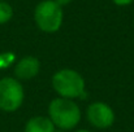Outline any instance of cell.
I'll return each mask as SVG.
<instances>
[{
    "mask_svg": "<svg viewBox=\"0 0 134 132\" xmlns=\"http://www.w3.org/2000/svg\"><path fill=\"white\" fill-rule=\"evenodd\" d=\"M48 118L60 131L74 130L82 118L80 105L74 100L56 97L48 104Z\"/></svg>",
    "mask_w": 134,
    "mask_h": 132,
    "instance_id": "1",
    "label": "cell"
},
{
    "mask_svg": "<svg viewBox=\"0 0 134 132\" xmlns=\"http://www.w3.org/2000/svg\"><path fill=\"white\" fill-rule=\"evenodd\" d=\"M51 86L57 97L77 100L86 92L85 78L74 69H60L51 78Z\"/></svg>",
    "mask_w": 134,
    "mask_h": 132,
    "instance_id": "2",
    "label": "cell"
},
{
    "mask_svg": "<svg viewBox=\"0 0 134 132\" xmlns=\"http://www.w3.org/2000/svg\"><path fill=\"white\" fill-rule=\"evenodd\" d=\"M34 22L42 33L55 34L63 26L64 10L53 0H42L35 5Z\"/></svg>",
    "mask_w": 134,
    "mask_h": 132,
    "instance_id": "3",
    "label": "cell"
},
{
    "mask_svg": "<svg viewBox=\"0 0 134 132\" xmlns=\"http://www.w3.org/2000/svg\"><path fill=\"white\" fill-rule=\"evenodd\" d=\"M25 100V89L22 83L14 77H4L0 79V110L14 113Z\"/></svg>",
    "mask_w": 134,
    "mask_h": 132,
    "instance_id": "4",
    "label": "cell"
},
{
    "mask_svg": "<svg viewBox=\"0 0 134 132\" xmlns=\"http://www.w3.org/2000/svg\"><path fill=\"white\" fill-rule=\"evenodd\" d=\"M115 118L113 109L103 101H94L86 109V119L96 130H107L112 127Z\"/></svg>",
    "mask_w": 134,
    "mask_h": 132,
    "instance_id": "5",
    "label": "cell"
},
{
    "mask_svg": "<svg viewBox=\"0 0 134 132\" xmlns=\"http://www.w3.org/2000/svg\"><path fill=\"white\" fill-rule=\"evenodd\" d=\"M41 71V61L35 56H24L13 66L14 78L20 82H27L34 79Z\"/></svg>",
    "mask_w": 134,
    "mask_h": 132,
    "instance_id": "6",
    "label": "cell"
},
{
    "mask_svg": "<svg viewBox=\"0 0 134 132\" xmlns=\"http://www.w3.org/2000/svg\"><path fill=\"white\" fill-rule=\"evenodd\" d=\"M57 128L52 121L44 115H37L30 118L24 127V132H56Z\"/></svg>",
    "mask_w": 134,
    "mask_h": 132,
    "instance_id": "7",
    "label": "cell"
},
{
    "mask_svg": "<svg viewBox=\"0 0 134 132\" xmlns=\"http://www.w3.org/2000/svg\"><path fill=\"white\" fill-rule=\"evenodd\" d=\"M13 18V8L5 0L0 1V25L8 23Z\"/></svg>",
    "mask_w": 134,
    "mask_h": 132,
    "instance_id": "8",
    "label": "cell"
},
{
    "mask_svg": "<svg viewBox=\"0 0 134 132\" xmlns=\"http://www.w3.org/2000/svg\"><path fill=\"white\" fill-rule=\"evenodd\" d=\"M13 64H16V54H14L13 52L0 53V70L8 69V67L12 66Z\"/></svg>",
    "mask_w": 134,
    "mask_h": 132,
    "instance_id": "9",
    "label": "cell"
},
{
    "mask_svg": "<svg viewBox=\"0 0 134 132\" xmlns=\"http://www.w3.org/2000/svg\"><path fill=\"white\" fill-rule=\"evenodd\" d=\"M112 3L117 7H128V5L133 4L134 0H112Z\"/></svg>",
    "mask_w": 134,
    "mask_h": 132,
    "instance_id": "10",
    "label": "cell"
},
{
    "mask_svg": "<svg viewBox=\"0 0 134 132\" xmlns=\"http://www.w3.org/2000/svg\"><path fill=\"white\" fill-rule=\"evenodd\" d=\"M56 4H59L61 8H64V7H66V5H69L73 0H53Z\"/></svg>",
    "mask_w": 134,
    "mask_h": 132,
    "instance_id": "11",
    "label": "cell"
},
{
    "mask_svg": "<svg viewBox=\"0 0 134 132\" xmlns=\"http://www.w3.org/2000/svg\"><path fill=\"white\" fill-rule=\"evenodd\" d=\"M76 132H91L90 130H86V128H81V130H77Z\"/></svg>",
    "mask_w": 134,
    "mask_h": 132,
    "instance_id": "12",
    "label": "cell"
},
{
    "mask_svg": "<svg viewBox=\"0 0 134 132\" xmlns=\"http://www.w3.org/2000/svg\"><path fill=\"white\" fill-rule=\"evenodd\" d=\"M133 23H134V20H133Z\"/></svg>",
    "mask_w": 134,
    "mask_h": 132,
    "instance_id": "13",
    "label": "cell"
},
{
    "mask_svg": "<svg viewBox=\"0 0 134 132\" xmlns=\"http://www.w3.org/2000/svg\"><path fill=\"white\" fill-rule=\"evenodd\" d=\"M0 1H3V0H0Z\"/></svg>",
    "mask_w": 134,
    "mask_h": 132,
    "instance_id": "14",
    "label": "cell"
}]
</instances>
